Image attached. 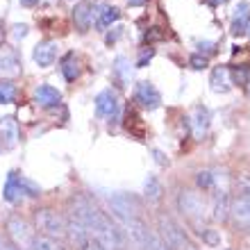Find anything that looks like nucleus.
Instances as JSON below:
<instances>
[{
    "instance_id": "1",
    "label": "nucleus",
    "mask_w": 250,
    "mask_h": 250,
    "mask_svg": "<svg viewBox=\"0 0 250 250\" xmlns=\"http://www.w3.org/2000/svg\"><path fill=\"white\" fill-rule=\"evenodd\" d=\"M71 216L84 225L86 230H89V234H91V239H96L105 250H121L123 248L119 230L114 228L112 221H109V218H107L86 196H82V193L73 196Z\"/></svg>"
},
{
    "instance_id": "2",
    "label": "nucleus",
    "mask_w": 250,
    "mask_h": 250,
    "mask_svg": "<svg viewBox=\"0 0 250 250\" xmlns=\"http://www.w3.org/2000/svg\"><path fill=\"white\" fill-rule=\"evenodd\" d=\"M230 216L239 230L250 232V173H241L234 182V196L230 198Z\"/></svg>"
},
{
    "instance_id": "3",
    "label": "nucleus",
    "mask_w": 250,
    "mask_h": 250,
    "mask_svg": "<svg viewBox=\"0 0 250 250\" xmlns=\"http://www.w3.org/2000/svg\"><path fill=\"white\" fill-rule=\"evenodd\" d=\"M34 225L41 237L55 239V241L66 237V221L55 209H39L34 214Z\"/></svg>"
},
{
    "instance_id": "4",
    "label": "nucleus",
    "mask_w": 250,
    "mask_h": 250,
    "mask_svg": "<svg viewBox=\"0 0 250 250\" xmlns=\"http://www.w3.org/2000/svg\"><path fill=\"white\" fill-rule=\"evenodd\" d=\"M7 234L12 239V246L16 250H30L32 248V241H34V230L30 228L25 218L21 216H12L7 221Z\"/></svg>"
},
{
    "instance_id": "5",
    "label": "nucleus",
    "mask_w": 250,
    "mask_h": 250,
    "mask_svg": "<svg viewBox=\"0 0 250 250\" xmlns=\"http://www.w3.org/2000/svg\"><path fill=\"white\" fill-rule=\"evenodd\" d=\"M178 209L182 211V216L198 223L207 214V203H205V198L198 191H182L178 198Z\"/></svg>"
},
{
    "instance_id": "6",
    "label": "nucleus",
    "mask_w": 250,
    "mask_h": 250,
    "mask_svg": "<svg viewBox=\"0 0 250 250\" xmlns=\"http://www.w3.org/2000/svg\"><path fill=\"white\" fill-rule=\"evenodd\" d=\"M109 203H112L114 216L119 218V221H123V223H127L132 218H139L141 205H139V200L134 196H130V193H116Z\"/></svg>"
},
{
    "instance_id": "7",
    "label": "nucleus",
    "mask_w": 250,
    "mask_h": 250,
    "mask_svg": "<svg viewBox=\"0 0 250 250\" xmlns=\"http://www.w3.org/2000/svg\"><path fill=\"white\" fill-rule=\"evenodd\" d=\"M134 100H137L144 109H148V112H152V109H157V107L162 105V96H159V91L155 89V84L148 82V80H144V82H139V84L134 86Z\"/></svg>"
},
{
    "instance_id": "8",
    "label": "nucleus",
    "mask_w": 250,
    "mask_h": 250,
    "mask_svg": "<svg viewBox=\"0 0 250 250\" xmlns=\"http://www.w3.org/2000/svg\"><path fill=\"white\" fill-rule=\"evenodd\" d=\"M96 112L103 119H109V121L116 119V114H119V98H116V93L112 89H105V91H100L96 96Z\"/></svg>"
},
{
    "instance_id": "9",
    "label": "nucleus",
    "mask_w": 250,
    "mask_h": 250,
    "mask_svg": "<svg viewBox=\"0 0 250 250\" xmlns=\"http://www.w3.org/2000/svg\"><path fill=\"white\" fill-rule=\"evenodd\" d=\"M19 137H21L19 121L14 119V116H2L0 119V141H2V148H7V150L16 148Z\"/></svg>"
},
{
    "instance_id": "10",
    "label": "nucleus",
    "mask_w": 250,
    "mask_h": 250,
    "mask_svg": "<svg viewBox=\"0 0 250 250\" xmlns=\"http://www.w3.org/2000/svg\"><path fill=\"white\" fill-rule=\"evenodd\" d=\"M21 73V60H19V53L14 48H7L2 46L0 48V75L5 78H14Z\"/></svg>"
},
{
    "instance_id": "11",
    "label": "nucleus",
    "mask_w": 250,
    "mask_h": 250,
    "mask_svg": "<svg viewBox=\"0 0 250 250\" xmlns=\"http://www.w3.org/2000/svg\"><path fill=\"white\" fill-rule=\"evenodd\" d=\"M32 57H34V62H37L41 68L53 66L55 57H57V43H55V41H41V43L34 46Z\"/></svg>"
},
{
    "instance_id": "12",
    "label": "nucleus",
    "mask_w": 250,
    "mask_h": 250,
    "mask_svg": "<svg viewBox=\"0 0 250 250\" xmlns=\"http://www.w3.org/2000/svg\"><path fill=\"white\" fill-rule=\"evenodd\" d=\"M209 84H211V91L214 93H228L232 89L230 68H228V66H216V68L211 71Z\"/></svg>"
},
{
    "instance_id": "13",
    "label": "nucleus",
    "mask_w": 250,
    "mask_h": 250,
    "mask_svg": "<svg viewBox=\"0 0 250 250\" xmlns=\"http://www.w3.org/2000/svg\"><path fill=\"white\" fill-rule=\"evenodd\" d=\"M248 27H250V5L248 2H239L237 7V12H234V16H232V34L234 37H241V34L248 32Z\"/></svg>"
},
{
    "instance_id": "14",
    "label": "nucleus",
    "mask_w": 250,
    "mask_h": 250,
    "mask_svg": "<svg viewBox=\"0 0 250 250\" xmlns=\"http://www.w3.org/2000/svg\"><path fill=\"white\" fill-rule=\"evenodd\" d=\"M34 103L41 107H46V109H50V107H57L62 103V93L57 91L55 86L41 84V86H37V91H34Z\"/></svg>"
},
{
    "instance_id": "15",
    "label": "nucleus",
    "mask_w": 250,
    "mask_h": 250,
    "mask_svg": "<svg viewBox=\"0 0 250 250\" xmlns=\"http://www.w3.org/2000/svg\"><path fill=\"white\" fill-rule=\"evenodd\" d=\"M73 21H75V27L80 32H86L91 27L93 21V12H91V2H80L75 9H73Z\"/></svg>"
},
{
    "instance_id": "16",
    "label": "nucleus",
    "mask_w": 250,
    "mask_h": 250,
    "mask_svg": "<svg viewBox=\"0 0 250 250\" xmlns=\"http://www.w3.org/2000/svg\"><path fill=\"white\" fill-rule=\"evenodd\" d=\"M23 196V191H21V175L19 173H9L7 175V185H5V200L7 203H16L19 198Z\"/></svg>"
},
{
    "instance_id": "17",
    "label": "nucleus",
    "mask_w": 250,
    "mask_h": 250,
    "mask_svg": "<svg viewBox=\"0 0 250 250\" xmlns=\"http://www.w3.org/2000/svg\"><path fill=\"white\" fill-rule=\"evenodd\" d=\"M207 130H209V112L205 107H196L193 109V134L203 137Z\"/></svg>"
},
{
    "instance_id": "18",
    "label": "nucleus",
    "mask_w": 250,
    "mask_h": 250,
    "mask_svg": "<svg viewBox=\"0 0 250 250\" xmlns=\"http://www.w3.org/2000/svg\"><path fill=\"white\" fill-rule=\"evenodd\" d=\"M62 73H64V78L68 80V82H73V80H78L80 75V64H78V57L73 53H68L62 60Z\"/></svg>"
},
{
    "instance_id": "19",
    "label": "nucleus",
    "mask_w": 250,
    "mask_h": 250,
    "mask_svg": "<svg viewBox=\"0 0 250 250\" xmlns=\"http://www.w3.org/2000/svg\"><path fill=\"white\" fill-rule=\"evenodd\" d=\"M119 19H121V12L116 9V7H103L100 14H98V19H96V25L98 27H109Z\"/></svg>"
},
{
    "instance_id": "20",
    "label": "nucleus",
    "mask_w": 250,
    "mask_h": 250,
    "mask_svg": "<svg viewBox=\"0 0 250 250\" xmlns=\"http://www.w3.org/2000/svg\"><path fill=\"white\" fill-rule=\"evenodd\" d=\"M230 75H232V84L248 86V82H250V64H241V66L230 68Z\"/></svg>"
},
{
    "instance_id": "21",
    "label": "nucleus",
    "mask_w": 250,
    "mask_h": 250,
    "mask_svg": "<svg viewBox=\"0 0 250 250\" xmlns=\"http://www.w3.org/2000/svg\"><path fill=\"white\" fill-rule=\"evenodd\" d=\"M114 73H116V78H119L121 84H127L132 78V68H130V62L125 60V57H119L116 60V66H114Z\"/></svg>"
},
{
    "instance_id": "22",
    "label": "nucleus",
    "mask_w": 250,
    "mask_h": 250,
    "mask_svg": "<svg viewBox=\"0 0 250 250\" xmlns=\"http://www.w3.org/2000/svg\"><path fill=\"white\" fill-rule=\"evenodd\" d=\"M14 98H16V84L9 80H0V105L14 103Z\"/></svg>"
},
{
    "instance_id": "23",
    "label": "nucleus",
    "mask_w": 250,
    "mask_h": 250,
    "mask_svg": "<svg viewBox=\"0 0 250 250\" xmlns=\"http://www.w3.org/2000/svg\"><path fill=\"white\" fill-rule=\"evenodd\" d=\"M30 250H64V248H62L60 241L37 234V237H34V241H32V248H30Z\"/></svg>"
},
{
    "instance_id": "24",
    "label": "nucleus",
    "mask_w": 250,
    "mask_h": 250,
    "mask_svg": "<svg viewBox=\"0 0 250 250\" xmlns=\"http://www.w3.org/2000/svg\"><path fill=\"white\" fill-rule=\"evenodd\" d=\"M146 198H148V200H152V203L162 198V187H159L157 178H152V175L146 180Z\"/></svg>"
},
{
    "instance_id": "25",
    "label": "nucleus",
    "mask_w": 250,
    "mask_h": 250,
    "mask_svg": "<svg viewBox=\"0 0 250 250\" xmlns=\"http://www.w3.org/2000/svg\"><path fill=\"white\" fill-rule=\"evenodd\" d=\"M196 182L203 191H211L214 189V182H216V175H214L211 171H200L196 175Z\"/></svg>"
},
{
    "instance_id": "26",
    "label": "nucleus",
    "mask_w": 250,
    "mask_h": 250,
    "mask_svg": "<svg viewBox=\"0 0 250 250\" xmlns=\"http://www.w3.org/2000/svg\"><path fill=\"white\" fill-rule=\"evenodd\" d=\"M198 234L203 237L205 244H209V246H218V244H221V237H218V232L214 230V228H200V230H198Z\"/></svg>"
},
{
    "instance_id": "27",
    "label": "nucleus",
    "mask_w": 250,
    "mask_h": 250,
    "mask_svg": "<svg viewBox=\"0 0 250 250\" xmlns=\"http://www.w3.org/2000/svg\"><path fill=\"white\" fill-rule=\"evenodd\" d=\"M21 191H23V193H27L30 198H37L41 193L39 187L32 185V182H30V180H25V178H21Z\"/></svg>"
},
{
    "instance_id": "28",
    "label": "nucleus",
    "mask_w": 250,
    "mask_h": 250,
    "mask_svg": "<svg viewBox=\"0 0 250 250\" xmlns=\"http://www.w3.org/2000/svg\"><path fill=\"white\" fill-rule=\"evenodd\" d=\"M162 39H164V32H162V27H150V30L144 34V41H146V43H152V41H162Z\"/></svg>"
},
{
    "instance_id": "29",
    "label": "nucleus",
    "mask_w": 250,
    "mask_h": 250,
    "mask_svg": "<svg viewBox=\"0 0 250 250\" xmlns=\"http://www.w3.org/2000/svg\"><path fill=\"white\" fill-rule=\"evenodd\" d=\"M127 130L130 132H134V127H139V132L144 134V127H141V119L137 116V112H127Z\"/></svg>"
},
{
    "instance_id": "30",
    "label": "nucleus",
    "mask_w": 250,
    "mask_h": 250,
    "mask_svg": "<svg viewBox=\"0 0 250 250\" xmlns=\"http://www.w3.org/2000/svg\"><path fill=\"white\" fill-rule=\"evenodd\" d=\"M198 48H200V55L205 53V57L211 53H216V43H214V41H198Z\"/></svg>"
},
{
    "instance_id": "31",
    "label": "nucleus",
    "mask_w": 250,
    "mask_h": 250,
    "mask_svg": "<svg viewBox=\"0 0 250 250\" xmlns=\"http://www.w3.org/2000/svg\"><path fill=\"white\" fill-rule=\"evenodd\" d=\"M191 66H193L196 71H203V68H207V57H205V55H193V57H191Z\"/></svg>"
},
{
    "instance_id": "32",
    "label": "nucleus",
    "mask_w": 250,
    "mask_h": 250,
    "mask_svg": "<svg viewBox=\"0 0 250 250\" xmlns=\"http://www.w3.org/2000/svg\"><path fill=\"white\" fill-rule=\"evenodd\" d=\"M25 34H27V27L25 25H16V27H14V37H16V39H23Z\"/></svg>"
},
{
    "instance_id": "33",
    "label": "nucleus",
    "mask_w": 250,
    "mask_h": 250,
    "mask_svg": "<svg viewBox=\"0 0 250 250\" xmlns=\"http://www.w3.org/2000/svg\"><path fill=\"white\" fill-rule=\"evenodd\" d=\"M82 250H105V248H103V246H100L96 239H89V244H86Z\"/></svg>"
},
{
    "instance_id": "34",
    "label": "nucleus",
    "mask_w": 250,
    "mask_h": 250,
    "mask_svg": "<svg viewBox=\"0 0 250 250\" xmlns=\"http://www.w3.org/2000/svg\"><path fill=\"white\" fill-rule=\"evenodd\" d=\"M150 57H152V50H148V53H146V55H141V60H139V68H144V66L146 64H148V62H150Z\"/></svg>"
},
{
    "instance_id": "35",
    "label": "nucleus",
    "mask_w": 250,
    "mask_h": 250,
    "mask_svg": "<svg viewBox=\"0 0 250 250\" xmlns=\"http://www.w3.org/2000/svg\"><path fill=\"white\" fill-rule=\"evenodd\" d=\"M207 5H211V7H218V5H225L228 0H205Z\"/></svg>"
},
{
    "instance_id": "36",
    "label": "nucleus",
    "mask_w": 250,
    "mask_h": 250,
    "mask_svg": "<svg viewBox=\"0 0 250 250\" xmlns=\"http://www.w3.org/2000/svg\"><path fill=\"white\" fill-rule=\"evenodd\" d=\"M39 2V0H21V5H25V7H34Z\"/></svg>"
},
{
    "instance_id": "37",
    "label": "nucleus",
    "mask_w": 250,
    "mask_h": 250,
    "mask_svg": "<svg viewBox=\"0 0 250 250\" xmlns=\"http://www.w3.org/2000/svg\"><path fill=\"white\" fill-rule=\"evenodd\" d=\"M5 46V27L0 25V48Z\"/></svg>"
},
{
    "instance_id": "38",
    "label": "nucleus",
    "mask_w": 250,
    "mask_h": 250,
    "mask_svg": "<svg viewBox=\"0 0 250 250\" xmlns=\"http://www.w3.org/2000/svg\"><path fill=\"white\" fill-rule=\"evenodd\" d=\"M127 2H130V5H134V7H137V5H144L146 0H127Z\"/></svg>"
},
{
    "instance_id": "39",
    "label": "nucleus",
    "mask_w": 250,
    "mask_h": 250,
    "mask_svg": "<svg viewBox=\"0 0 250 250\" xmlns=\"http://www.w3.org/2000/svg\"><path fill=\"white\" fill-rule=\"evenodd\" d=\"M5 244L7 241H2V237H0V250H5Z\"/></svg>"
},
{
    "instance_id": "40",
    "label": "nucleus",
    "mask_w": 250,
    "mask_h": 250,
    "mask_svg": "<svg viewBox=\"0 0 250 250\" xmlns=\"http://www.w3.org/2000/svg\"><path fill=\"white\" fill-rule=\"evenodd\" d=\"M244 250H250V244H248V246H246V248H244Z\"/></svg>"
},
{
    "instance_id": "41",
    "label": "nucleus",
    "mask_w": 250,
    "mask_h": 250,
    "mask_svg": "<svg viewBox=\"0 0 250 250\" xmlns=\"http://www.w3.org/2000/svg\"><path fill=\"white\" fill-rule=\"evenodd\" d=\"M248 93H250V82H248Z\"/></svg>"
},
{
    "instance_id": "42",
    "label": "nucleus",
    "mask_w": 250,
    "mask_h": 250,
    "mask_svg": "<svg viewBox=\"0 0 250 250\" xmlns=\"http://www.w3.org/2000/svg\"><path fill=\"white\" fill-rule=\"evenodd\" d=\"M248 32H250V27H248Z\"/></svg>"
}]
</instances>
